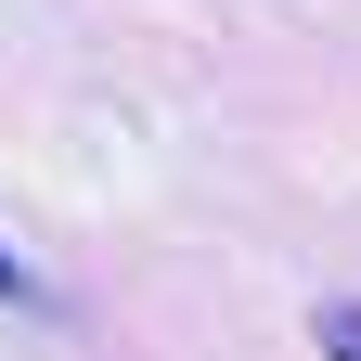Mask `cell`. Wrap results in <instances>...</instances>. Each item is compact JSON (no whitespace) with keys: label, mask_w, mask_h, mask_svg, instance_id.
Wrapping results in <instances>:
<instances>
[{"label":"cell","mask_w":361,"mask_h":361,"mask_svg":"<svg viewBox=\"0 0 361 361\" xmlns=\"http://www.w3.org/2000/svg\"><path fill=\"white\" fill-rule=\"evenodd\" d=\"M310 336H323V361H361V297H336V310H323Z\"/></svg>","instance_id":"cell-1"},{"label":"cell","mask_w":361,"mask_h":361,"mask_svg":"<svg viewBox=\"0 0 361 361\" xmlns=\"http://www.w3.org/2000/svg\"><path fill=\"white\" fill-rule=\"evenodd\" d=\"M0 297H26V258H13V245H0Z\"/></svg>","instance_id":"cell-2"}]
</instances>
